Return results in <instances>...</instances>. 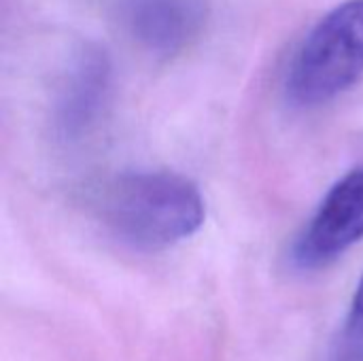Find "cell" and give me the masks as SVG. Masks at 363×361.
I'll list each match as a JSON object with an SVG mask.
<instances>
[{"instance_id": "obj_1", "label": "cell", "mask_w": 363, "mask_h": 361, "mask_svg": "<svg viewBox=\"0 0 363 361\" xmlns=\"http://www.w3.org/2000/svg\"><path fill=\"white\" fill-rule=\"evenodd\" d=\"M104 228L136 251H162L194 236L204 223L196 183L174 172L140 170L115 177L100 198Z\"/></svg>"}, {"instance_id": "obj_2", "label": "cell", "mask_w": 363, "mask_h": 361, "mask_svg": "<svg viewBox=\"0 0 363 361\" xmlns=\"http://www.w3.org/2000/svg\"><path fill=\"white\" fill-rule=\"evenodd\" d=\"M363 74V0H347L323 15L300 45L285 94L294 106L332 102Z\"/></svg>"}, {"instance_id": "obj_3", "label": "cell", "mask_w": 363, "mask_h": 361, "mask_svg": "<svg viewBox=\"0 0 363 361\" xmlns=\"http://www.w3.org/2000/svg\"><path fill=\"white\" fill-rule=\"evenodd\" d=\"M363 240V166L347 172L323 198L291 247L298 270H319Z\"/></svg>"}, {"instance_id": "obj_4", "label": "cell", "mask_w": 363, "mask_h": 361, "mask_svg": "<svg viewBox=\"0 0 363 361\" xmlns=\"http://www.w3.org/2000/svg\"><path fill=\"white\" fill-rule=\"evenodd\" d=\"M113 68L104 49L96 45L81 47L64 72L53 102V132L72 143L91 132L98 123L108 94Z\"/></svg>"}, {"instance_id": "obj_5", "label": "cell", "mask_w": 363, "mask_h": 361, "mask_svg": "<svg viewBox=\"0 0 363 361\" xmlns=\"http://www.w3.org/2000/svg\"><path fill=\"white\" fill-rule=\"evenodd\" d=\"M128 34L155 55L183 51L200 32L202 11L194 0H123Z\"/></svg>"}, {"instance_id": "obj_6", "label": "cell", "mask_w": 363, "mask_h": 361, "mask_svg": "<svg viewBox=\"0 0 363 361\" xmlns=\"http://www.w3.org/2000/svg\"><path fill=\"white\" fill-rule=\"evenodd\" d=\"M330 361H363V277L353 296L347 321L332 347Z\"/></svg>"}]
</instances>
